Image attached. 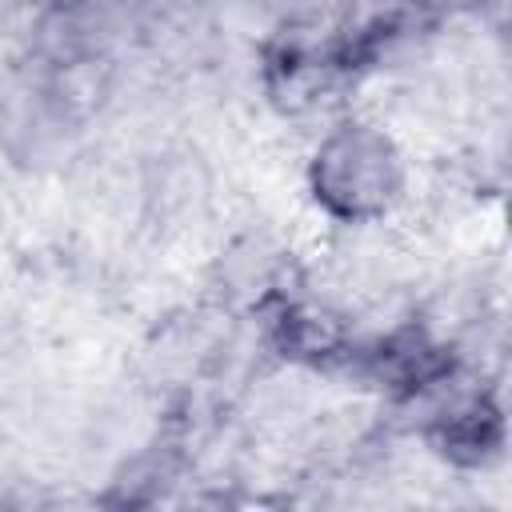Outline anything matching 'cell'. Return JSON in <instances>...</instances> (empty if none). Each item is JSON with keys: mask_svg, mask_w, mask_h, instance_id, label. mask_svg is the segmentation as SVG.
<instances>
[{"mask_svg": "<svg viewBox=\"0 0 512 512\" xmlns=\"http://www.w3.org/2000/svg\"><path fill=\"white\" fill-rule=\"evenodd\" d=\"M400 192V160L392 144L368 128H344L316 152V196L336 216H376Z\"/></svg>", "mask_w": 512, "mask_h": 512, "instance_id": "1", "label": "cell"}]
</instances>
